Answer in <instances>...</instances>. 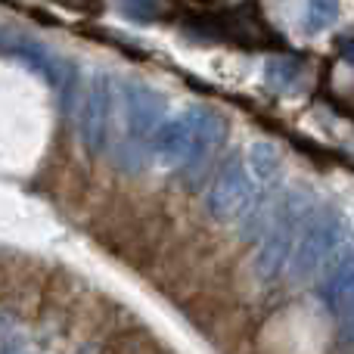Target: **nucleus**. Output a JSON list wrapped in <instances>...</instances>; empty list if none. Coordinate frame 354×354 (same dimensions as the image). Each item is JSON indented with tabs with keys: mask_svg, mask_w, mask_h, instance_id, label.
Listing matches in <instances>:
<instances>
[{
	"mask_svg": "<svg viewBox=\"0 0 354 354\" xmlns=\"http://www.w3.org/2000/svg\"><path fill=\"white\" fill-rule=\"evenodd\" d=\"M249 168L252 177H255L261 187H270V183L280 177V153H277L274 143L268 140H255L249 147Z\"/></svg>",
	"mask_w": 354,
	"mask_h": 354,
	"instance_id": "10",
	"label": "nucleus"
},
{
	"mask_svg": "<svg viewBox=\"0 0 354 354\" xmlns=\"http://www.w3.org/2000/svg\"><path fill=\"white\" fill-rule=\"evenodd\" d=\"M124 10V16H131L134 22H149L159 16V0H118Z\"/></svg>",
	"mask_w": 354,
	"mask_h": 354,
	"instance_id": "13",
	"label": "nucleus"
},
{
	"mask_svg": "<svg viewBox=\"0 0 354 354\" xmlns=\"http://www.w3.org/2000/svg\"><path fill=\"white\" fill-rule=\"evenodd\" d=\"M3 354H28V351H25V345L19 342V339H12L10 333H6V339H3Z\"/></svg>",
	"mask_w": 354,
	"mask_h": 354,
	"instance_id": "14",
	"label": "nucleus"
},
{
	"mask_svg": "<svg viewBox=\"0 0 354 354\" xmlns=\"http://www.w3.org/2000/svg\"><path fill=\"white\" fill-rule=\"evenodd\" d=\"M317 299L330 311L333 324L339 330V339L354 345V252L339 258L326 270L324 283L317 289Z\"/></svg>",
	"mask_w": 354,
	"mask_h": 354,
	"instance_id": "6",
	"label": "nucleus"
},
{
	"mask_svg": "<svg viewBox=\"0 0 354 354\" xmlns=\"http://www.w3.org/2000/svg\"><path fill=\"white\" fill-rule=\"evenodd\" d=\"M112 78L106 72H93L91 84H87L84 103H81V115H78V134L81 143L91 156H100L109 143V122H112Z\"/></svg>",
	"mask_w": 354,
	"mask_h": 354,
	"instance_id": "5",
	"label": "nucleus"
},
{
	"mask_svg": "<svg viewBox=\"0 0 354 354\" xmlns=\"http://www.w3.org/2000/svg\"><path fill=\"white\" fill-rule=\"evenodd\" d=\"M336 19H339V0H308L305 28L311 31V35H317V31L330 28Z\"/></svg>",
	"mask_w": 354,
	"mask_h": 354,
	"instance_id": "11",
	"label": "nucleus"
},
{
	"mask_svg": "<svg viewBox=\"0 0 354 354\" xmlns=\"http://www.w3.org/2000/svg\"><path fill=\"white\" fill-rule=\"evenodd\" d=\"M193 140H196V122L187 106L180 115L168 118L159 128V134L153 137V156L165 168H187L189 153H193Z\"/></svg>",
	"mask_w": 354,
	"mask_h": 354,
	"instance_id": "7",
	"label": "nucleus"
},
{
	"mask_svg": "<svg viewBox=\"0 0 354 354\" xmlns=\"http://www.w3.org/2000/svg\"><path fill=\"white\" fill-rule=\"evenodd\" d=\"M205 205L214 221H236L243 214H249V208L255 205V183H252V174L239 153L221 162L218 174L208 187Z\"/></svg>",
	"mask_w": 354,
	"mask_h": 354,
	"instance_id": "4",
	"label": "nucleus"
},
{
	"mask_svg": "<svg viewBox=\"0 0 354 354\" xmlns=\"http://www.w3.org/2000/svg\"><path fill=\"white\" fill-rule=\"evenodd\" d=\"M295 75H299V62L286 59V56H280V59H270L268 68H264V81H268L274 91H286V87L295 81Z\"/></svg>",
	"mask_w": 354,
	"mask_h": 354,
	"instance_id": "12",
	"label": "nucleus"
},
{
	"mask_svg": "<svg viewBox=\"0 0 354 354\" xmlns=\"http://www.w3.org/2000/svg\"><path fill=\"white\" fill-rule=\"evenodd\" d=\"M6 53L16 56V59L22 62V66H28L31 72H37L50 87H53V91H62V84H66V72H68V66H66V62H59L56 56H50L47 50L41 47V44H35V41L6 44Z\"/></svg>",
	"mask_w": 354,
	"mask_h": 354,
	"instance_id": "9",
	"label": "nucleus"
},
{
	"mask_svg": "<svg viewBox=\"0 0 354 354\" xmlns=\"http://www.w3.org/2000/svg\"><path fill=\"white\" fill-rule=\"evenodd\" d=\"M345 239H348V221L336 205H324L317 212H311L305 227H301L292 264H289L292 280L305 283L311 277H317L324 268H330V261L342 252Z\"/></svg>",
	"mask_w": 354,
	"mask_h": 354,
	"instance_id": "1",
	"label": "nucleus"
},
{
	"mask_svg": "<svg viewBox=\"0 0 354 354\" xmlns=\"http://www.w3.org/2000/svg\"><path fill=\"white\" fill-rule=\"evenodd\" d=\"M189 112H193V122H196V140H193V153H189V162H187V171L196 174L205 168V162L212 159L218 143L224 140V118L212 106H202V103H193Z\"/></svg>",
	"mask_w": 354,
	"mask_h": 354,
	"instance_id": "8",
	"label": "nucleus"
},
{
	"mask_svg": "<svg viewBox=\"0 0 354 354\" xmlns=\"http://www.w3.org/2000/svg\"><path fill=\"white\" fill-rule=\"evenodd\" d=\"M122 106H124V124H128L131 140L122 143L134 156V165H140L143 156L153 153V137L168 122V103L159 91L140 81H124L122 84Z\"/></svg>",
	"mask_w": 354,
	"mask_h": 354,
	"instance_id": "3",
	"label": "nucleus"
},
{
	"mask_svg": "<svg viewBox=\"0 0 354 354\" xmlns=\"http://www.w3.org/2000/svg\"><path fill=\"white\" fill-rule=\"evenodd\" d=\"M308 202L305 196L289 193L286 199L277 205V212L270 214V224L264 230V239L255 252V274L261 283H277L286 268L292 264L295 245L301 236V221H308Z\"/></svg>",
	"mask_w": 354,
	"mask_h": 354,
	"instance_id": "2",
	"label": "nucleus"
}]
</instances>
